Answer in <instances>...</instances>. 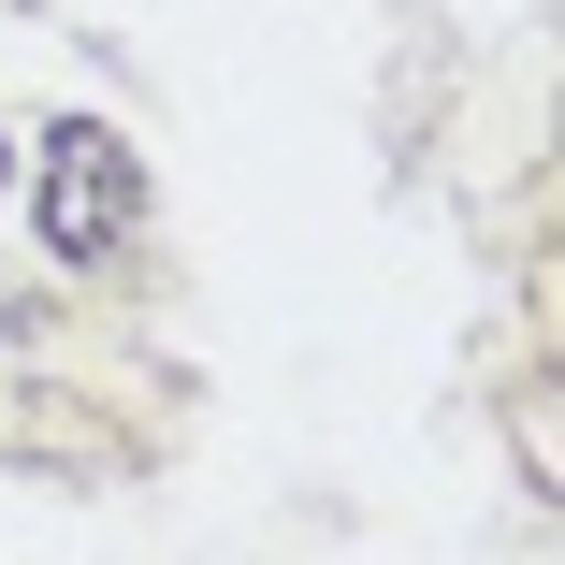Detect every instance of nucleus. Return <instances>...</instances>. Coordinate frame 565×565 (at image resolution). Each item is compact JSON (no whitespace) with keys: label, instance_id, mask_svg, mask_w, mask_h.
Segmentation results:
<instances>
[{"label":"nucleus","instance_id":"1","mask_svg":"<svg viewBox=\"0 0 565 565\" xmlns=\"http://www.w3.org/2000/svg\"><path fill=\"white\" fill-rule=\"evenodd\" d=\"M131 217H146L131 146L102 131V117H58V131H44V247H58V262H102Z\"/></svg>","mask_w":565,"mask_h":565}]
</instances>
